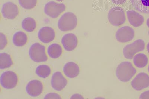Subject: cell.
Listing matches in <instances>:
<instances>
[{
    "label": "cell",
    "instance_id": "cell-1",
    "mask_svg": "<svg viewBox=\"0 0 149 99\" xmlns=\"http://www.w3.org/2000/svg\"><path fill=\"white\" fill-rule=\"evenodd\" d=\"M136 69L131 62L124 61L120 64L116 71V75L119 81L123 82L130 81L136 74Z\"/></svg>",
    "mask_w": 149,
    "mask_h": 99
},
{
    "label": "cell",
    "instance_id": "cell-2",
    "mask_svg": "<svg viewBox=\"0 0 149 99\" xmlns=\"http://www.w3.org/2000/svg\"><path fill=\"white\" fill-rule=\"evenodd\" d=\"M77 24L78 19L76 15L71 12H67L58 20V27L61 31H69L75 29Z\"/></svg>",
    "mask_w": 149,
    "mask_h": 99
},
{
    "label": "cell",
    "instance_id": "cell-3",
    "mask_svg": "<svg viewBox=\"0 0 149 99\" xmlns=\"http://www.w3.org/2000/svg\"><path fill=\"white\" fill-rule=\"evenodd\" d=\"M29 55L31 59L36 62H46L48 60L45 47L38 43H36L31 46Z\"/></svg>",
    "mask_w": 149,
    "mask_h": 99
},
{
    "label": "cell",
    "instance_id": "cell-4",
    "mask_svg": "<svg viewBox=\"0 0 149 99\" xmlns=\"http://www.w3.org/2000/svg\"><path fill=\"white\" fill-rule=\"evenodd\" d=\"M108 19L110 23L114 26H120L126 21V15L122 8H111L108 14Z\"/></svg>",
    "mask_w": 149,
    "mask_h": 99
},
{
    "label": "cell",
    "instance_id": "cell-5",
    "mask_svg": "<svg viewBox=\"0 0 149 99\" xmlns=\"http://www.w3.org/2000/svg\"><path fill=\"white\" fill-rule=\"evenodd\" d=\"M145 46V43L143 40L141 39L136 40L132 43L126 45L123 48L124 57L127 59H132L137 53L144 50Z\"/></svg>",
    "mask_w": 149,
    "mask_h": 99
},
{
    "label": "cell",
    "instance_id": "cell-6",
    "mask_svg": "<svg viewBox=\"0 0 149 99\" xmlns=\"http://www.w3.org/2000/svg\"><path fill=\"white\" fill-rule=\"evenodd\" d=\"M66 9V6L63 3L50 1L47 3L44 7L45 14L52 18L58 17Z\"/></svg>",
    "mask_w": 149,
    "mask_h": 99
},
{
    "label": "cell",
    "instance_id": "cell-7",
    "mask_svg": "<svg viewBox=\"0 0 149 99\" xmlns=\"http://www.w3.org/2000/svg\"><path fill=\"white\" fill-rule=\"evenodd\" d=\"M18 80L16 73L11 71L4 72L0 78L1 85L3 88L7 89L15 88L18 84Z\"/></svg>",
    "mask_w": 149,
    "mask_h": 99
},
{
    "label": "cell",
    "instance_id": "cell-8",
    "mask_svg": "<svg viewBox=\"0 0 149 99\" xmlns=\"http://www.w3.org/2000/svg\"><path fill=\"white\" fill-rule=\"evenodd\" d=\"M135 31L131 27L124 26L117 31L115 37L119 42L125 43L132 41L135 37Z\"/></svg>",
    "mask_w": 149,
    "mask_h": 99
},
{
    "label": "cell",
    "instance_id": "cell-9",
    "mask_svg": "<svg viewBox=\"0 0 149 99\" xmlns=\"http://www.w3.org/2000/svg\"><path fill=\"white\" fill-rule=\"evenodd\" d=\"M132 88L136 91H141L149 87V76L141 72L137 75L131 82Z\"/></svg>",
    "mask_w": 149,
    "mask_h": 99
},
{
    "label": "cell",
    "instance_id": "cell-10",
    "mask_svg": "<svg viewBox=\"0 0 149 99\" xmlns=\"http://www.w3.org/2000/svg\"><path fill=\"white\" fill-rule=\"evenodd\" d=\"M18 6L14 3L8 2L3 5L1 9L2 16L7 19L13 20L19 14Z\"/></svg>",
    "mask_w": 149,
    "mask_h": 99
},
{
    "label": "cell",
    "instance_id": "cell-11",
    "mask_svg": "<svg viewBox=\"0 0 149 99\" xmlns=\"http://www.w3.org/2000/svg\"><path fill=\"white\" fill-rule=\"evenodd\" d=\"M68 81L62 73L60 72H55L52 76L51 85L52 88L58 91L63 90L66 87Z\"/></svg>",
    "mask_w": 149,
    "mask_h": 99
},
{
    "label": "cell",
    "instance_id": "cell-12",
    "mask_svg": "<svg viewBox=\"0 0 149 99\" xmlns=\"http://www.w3.org/2000/svg\"><path fill=\"white\" fill-rule=\"evenodd\" d=\"M43 90V84L38 80H34L29 81L26 87V93L32 97H37L40 95Z\"/></svg>",
    "mask_w": 149,
    "mask_h": 99
},
{
    "label": "cell",
    "instance_id": "cell-13",
    "mask_svg": "<svg viewBox=\"0 0 149 99\" xmlns=\"http://www.w3.org/2000/svg\"><path fill=\"white\" fill-rule=\"evenodd\" d=\"M61 43L64 48L68 51H71L77 48L78 39L77 36L73 33H68L63 36Z\"/></svg>",
    "mask_w": 149,
    "mask_h": 99
},
{
    "label": "cell",
    "instance_id": "cell-14",
    "mask_svg": "<svg viewBox=\"0 0 149 99\" xmlns=\"http://www.w3.org/2000/svg\"><path fill=\"white\" fill-rule=\"evenodd\" d=\"M38 37L40 41L43 43H49L55 38V31L51 27H44L41 28L38 31Z\"/></svg>",
    "mask_w": 149,
    "mask_h": 99
},
{
    "label": "cell",
    "instance_id": "cell-15",
    "mask_svg": "<svg viewBox=\"0 0 149 99\" xmlns=\"http://www.w3.org/2000/svg\"><path fill=\"white\" fill-rule=\"evenodd\" d=\"M127 15L129 23L134 27H139L144 22V17L135 11H128Z\"/></svg>",
    "mask_w": 149,
    "mask_h": 99
},
{
    "label": "cell",
    "instance_id": "cell-16",
    "mask_svg": "<svg viewBox=\"0 0 149 99\" xmlns=\"http://www.w3.org/2000/svg\"><path fill=\"white\" fill-rule=\"evenodd\" d=\"M65 76L70 78H74L78 76L80 73L79 66L75 62H70L65 64L63 68Z\"/></svg>",
    "mask_w": 149,
    "mask_h": 99
},
{
    "label": "cell",
    "instance_id": "cell-17",
    "mask_svg": "<svg viewBox=\"0 0 149 99\" xmlns=\"http://www.w3.org/2000/svg\"><path fill=\"white\" fill-rule=\"evenodd\" d=\"M132 7L140 13L149 14V0H130Z\"/></svg>",
    "mask_w": 149,
    "mask_h": 99
},
{
    "label": "cell",
    "instance_id": "cell-18",
    "mask_svg": "<svg viewBox=\"0 0 149 99\" xmlns=\"http://www.w3.org/2000/svg\"><path fill=\"white\" fill-rule=\"evenodd\" d=\"M28 41V37L26 33L22 31L17 32L13 35V42L15 46L21 47L26 45Z\"/></svg>",
    "mask_w": 149,
    "mask_h": 99
},
{
    "label": "cell",
    "instance_id": "cell-19",
    "mask_svg": "<svg viewBox=\"0 0 149 99\" xmlns=\"http://www.w3.org/2000/svg\"><path fill=\"white\" fill-rule=\"evenodd\" d=\"M47 52L49 57L52 58H59L62 53V49L60 45L58 44H51L48 48Z\"/></svg>",
    "mask_w": 149,
    "mask_h": 99
},
{
    "label": "cell",
    "instance_id": "cell-20",
    "mask_svg": "<svg viewBox=\"0 0 149 99\" xmlns=\"http://www.w3.org/2000/svg\"><path fill=\"white\" fill-rule=\"evenodd\" d=\"M148 59L147 56L143 53H139L134 56L133 62L134 65L138 68H143L147 66Z\"/></svg>",
    "mask_w": 149,
    "mask_h": 99
},
{
    "label": "cell",
    "instance_id": "cell-21",
    "mask_svg": "<svg viewBox=\"0 0 149 99\" xmlns=\"http://www.w3.org/2000/svg\"><path fill=\"white\" fill-rule=\"evenodd\" d=\"M21 26L23 30L28 32H31L34 31L36 28V22L31 17H27L22 20Z\"/></svg>",
    "mask_w": 149,
    "mask_h": 99
},
{
    "label": "cell",
    "instance_id": "cell-22",
    "mask_svg": "<svg viewBox=\"0 0 149 99\" xmlns=\"http://www.w3.org/2000/svg\"><path fill=\"white\" fill-rule=\"evenodd\" d=\"M13 65L11 56L6 53L0 54V69H5L11 67Z\"/></svg>",
    "mask_w": 149,
    "mask_h": 99
},
{
    "label": "cell",
    "instance_id": "cell-23",
    "mask_svg": "<svg viewBox=\"0 0 149 99\" xmlns=\"http://www.w3.org/2000/svg\"><path fill=\"white\" fill-rule=\"evenodd\" d=\"M51 73L50 67L47 65H40L36 70V73L41 78L45 79L49 77Z\"/></svg>",
    "mask_w": 149,
    "mask_h": 99
},
{
    "label": "cell",
    "instance_id": "cell-24",
    "mask_svg": "<svg viewBox=\"0 0 149 99\" xmlns=\"http://www.w3.org/2000/svg\"><path fill=\"white\" fill-rule=\"evenodd\" d=\"M20 5L24 9L30 10L37 5V0H18Z\"/></svg>",
    "mask_w": 149,
    "mask_h": 99
},
{
    "label": "cell",
    "instance_id": "cell-25",
    "mask_svg": "<svg viewBox=\"0 0 149 99\" xmlns=\"http://www.w3.org/2000/svg\"><path fill=\"white\" fill-rule=\"evenodd\" d=\"M1 37V50L5 48L8 44L7 38L4 34L1 33H0Z\"/></svg>",
    "mask_w": 149,
    "mask_h": 99
},
{
    "label": "cell",
    "instance_id": "cell-26",
    "mask_svg": "<svg viewBox=\"0 0 149 99\" xmlns=\"http://www.w3.org/2000/svg\"><path fill=\"white\" fill-rule=\"evenodd\" d=\"M45 99H61V97L59 95L54 93H50L45 96Z\"/></svg>",
    "mask_w": 149,
    "mask_h": 99
},
{
    "label": "cell",
    "instance_id": "cell-27",
    "mask_svg": "<svg viewBox=\"0 0 149 99\" xmlns=\"http://www.w3.org/2000/svg\"><path fill=\"white\" fill-rule=\"evenodd\" d=\"M140 99H149V91L143 92L141 94Z\"/></svg>",
    "mask_w": 149,
    "mask_h": 99
},
{
    "label": "cell",
    "instance_id": "cell-28",
    "mask_svg": "<svg viewBox=\"0 0 149 99\" xmlns=\"http://www.w3.org/2000/svg\"><path fill=\"white\" fill-rule=\"evenodd\" d=\"M127 0H111L113 3L117 5H122Z\"/></svg>",
    "mask_w": 149,
    "mask_h": 99
},
{
    "label": "cell",
    "instance_id": "cell-29",
    "mask_svg": "<svg viewBox=\"0 0 149 99\" xmlns=\"http://www.w3.org/2000/svg\"><path fill=\"white\" fill-rule=\"evenodd\" d=\"M71 99H83L84 97H82L81 95L79 94H75L73 95L71 97Z\"/></svg>",
    "mask_w": 149,
    "mask_h": 99
},
{
    "label": "cell",
    "instance_id": "cell-30",
    "mask_svg": "<svg viewBox=\"0 0 149 99\" xmlns=\"http://www.w3.org/2000/svg\"><path fill=\"white\" fill-rule=\"evenodd\" d=\"M147 25L148 26V27L149 28V17L147 19Z\"/></svg>",
    "mask_w": 149,
    "mask_h": 99
},
{
    "label": "cell",
    "instance_id": "cell-31",
    "mask_svg": "<svg viewBox=\"0 0 149 99\" xmlns=\"http://www.w3.org/2000/svg\"><path fill=\"white\" fill-rule=\"evenodd\" d=\"M147 49L148 51V52L149 54V42L148 44H147Z\"/></svg>",
    "mask_w": 149,
    "mask_h": 99
},
{
    "label": "cell",
    "instance_id": "cell-32",
    "mask_svg": "<svg viewBox=\"0 0 149 99\" xmlns=\"http://www.w3.org/2000/svg\"><path fill=\"white\" fill-rule=\"evenodd\" d=\"M56 1H58V2H62V1H63L64 0H56Z\"/></svg>",
    "mask_w": 149,
    "mask_h": 99
},
{
    "label": "cell",
    "instance_id": "cell-33",
    "mask_svg": "<svg viewBox=\"0 0 149 99\" xmlns=\"http://www.w3.org/2000/svg\"><path fill=\"white\" fill-rule=\"evenodd\" d=\"M148 72L149 73V66L148 67Z\"/></svg>",
    "mask_w": 149,
    "mask_h": 99
}]
</instances>
